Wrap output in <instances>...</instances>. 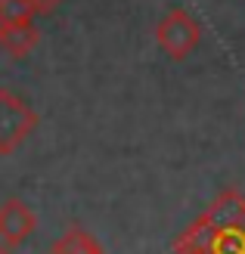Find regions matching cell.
Masks as SVG:
<instances>
[{
	"mask_svg": "<svg viewBox=\"0 0 245 254\" xmlns=\"http://www.w3.org/2000/svg\"><path fill=\"white\" fill-rule=\"evenodd\" d=\"M174 254H245V195L221 192L174 239Z\"/></svg>",
	"mask_w": 245,
	"mask_h": 254,
	"instance_id": "6da1fadb",
	"label": "cell"
},
{
	"mask_svg": "<svg viewBox=\"0 0 245 254\" xmlns=\"http://www.w3.org/2000/svg\"><path fill=\"white\" fill-rule=\"evenodd\" d=\"M37 124H41L37 109L16 90L3 87L0 90V155H12L16 149H22V143L37 130Z\"/></svg>",
	"mask_w": 245,
	"mask_h": 254,
	"instance_id": "7a4b0ae2",
	"label": "cell"
},
{
	"mask_svg": "<svg viewBox=\"0 0 245 254\" xmlns=\"http://www.w3.org/2000/svg\"><path fill=\"white\" fill-rule=\"evenodd\" d=\"M199 41H202V25L196 22V16H189L183 6L167 9L156 25V44H159L162 53L174 62L189 59L196 53Z\"/></svg>",
	"mask_w": 245,
	"mask_h": 254,
	"instance_id": "3957f363",
	"label": "cell"
},
{
	"mask_svg": "<svg viewBox=\"0 0 245 254\" xmlns=\"http://www.w3.org/2000/svg\"><path fill=\"white\" fill-rule=\"evenodd\" d=\"M34 230H37V214L28 201L19 195L3 198V205H0V242L19 248L34 236Z\"/></svg>",
	"mask_w": 245,
	"mask_h": 254,
	"instance_id": "277c9868",
	"label": "cell"
},
{
	"mask_svg": "<svg viewBox=\"0 0 245 254\" xmlns=\"http://www.w3.org/2000/svg\"><path fill=\"white\" fill-rule=\"evenodd\" d=\"M41 44V31L34 22H19V25H0V50L12 59L28 56Z\"/></svg>",
	"mask_w": 245,
	"mask_h": 254,
	"instance_id": "5b68a950",
	"label": "cell"
},
{
	"mask_svg": "<svg viewBox=\"0 0 245 254\" xmlns=\"http://www.w3.org/2000/svg\"><path fill=\"white\" fill-rule=\"evenodd\" d=\"M50 254H106V251H102L99 239L93 233L81 230V226H72L50 245Z\"/></svg>",
	"mask_w": 245,
	"mask_h": 254,
	"instance_id": "8992f818",
	"label": "cell"
},
{
	"mask_svg": "<svg viewBox=\"0 0 245 254\" xmlns=\"http://www.w3.org/2000/svg\"><path fill=\"white\" fill-rule=\"evenodd\" d=\"M34 6L31 0H0V25H19V22H34Z\"/></svg>",
	"mask_w": 245,
	"mask_h": 254,
	"instance_id": "52a82bcc",
	"label": "cell"
},
{
	"mask_svg": "<svg viewBox=\"0 0 245 254\" xmlns=\"http://www.w3.org/2000/svg\"><path fill=\"white\" fill-rule=\"evenodd\" d=\"M59 3H62V0H31V6H34L37 16H47V12H53Z\"/></svg>",
	"mask_w": 245,
	"mask_h": 254,
	"instance_id": "ba28073f",
	"label": "cell"
},
{
	"mask_svg": "<svg viewBox=\"0 0 245 254\" xmlns=\"http://www.w3.org/2000/svg\"><path fill=\"white\" fill-rule=\"evenodd\" d=\"M0 254H16V251H12L9 245H3V242H0Z\"/></svg>",
	"mask_w": 245,
	"mask_h": 254,
	"instance_id": "9c48e42d",
	"label": "cell"
}]
</instances>
